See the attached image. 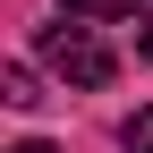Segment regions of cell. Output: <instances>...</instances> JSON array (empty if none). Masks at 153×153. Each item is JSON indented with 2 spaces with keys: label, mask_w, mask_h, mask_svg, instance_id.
<instances>
[{
  "label": "cell",
  "mask_w": 153,
  "mask_h": 153,
  "mask_svg": "<svg viewBox=\"0 0 153 153\" xmlns=\"http://www.w3.org/2000/svg\"><path fill=\"white\" fill-rule=\"evenodd\" d=\"M119 145H128V153H153V111H136V119L119 128Z\"/></svg>",
  "instance_id": "obj_4"
},
{
  "label": "cell",
  "mask_w": 153,
  "mask_h": 153,
  "mask_svg": "<svg viewBox=\"0 0 153 153\" xmlns=\"http://www.w3.org/2000/svg\"><path fill=\"white\" fill-rule=\"evenodd\" d=\"M43 60L60 68L68 85H111V68H119V60L102 51V34L76 26V17H68V26H43Z\"/></svg>",
  "instance_id": "obj_1"
},
{
  "label": "cell",
  "mask_w": 153,
  "mask_h": 153,
  "mask_svg": "<svg viewBox=\"0 0 153 153\" xmlns=\"http://www.w3.org/2000/svg\"><path fill=\"white\" fill-rule=\"evenodd\" d=\"M68 17H94V26H119V17H136V0H60Z\"/></svg>",
  "instance_id": "obj_3"
},
{
  "label": "cell",
  "mask_w": 153,
  "mask_h": 153,
  "mask_svg": "<svg viewBox=\"0 0 153 153\" xmlns=\"http://www.w3.org/2000/svg\"><path fill=\"white\" fill-rule=\"evenodd\" d=\"M9 153H60V145H43V136H26V145H9Z\"/></svg>",
  "instance_id": "obj_6"
},
{
  "label": "cell",
  "mask_w": 153,
  "mask_h": 153,
  "mask_svg": "<svg viewBox=\"0 0 153 153\" xmlns=\"http://www.w3.org/2000/svg\"><path fill=\"white\" fill-rule=\"evenodd\" d=\"M0 102H9V111H34V102H43V85H34V68H26V60L0 68Z\"/></svg>",
  "instance_id": "obj_2"
},
{
  "label": "cell",
  "mask_w": 153,
  "mask_h": 153,
  "mask_svg": "<svg viewBox=\"0 0 153 153\" xmlns=\"http://www.w3.org/2000/svg\"><path fill=\"white\" fill-rule=\"evenodd\" d=\"M136 43H145V60H153V9H145V26H136Z\"/></svg>",
  "instance_id": "obj_5"
}]
</instances>
